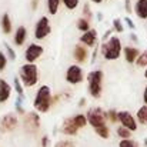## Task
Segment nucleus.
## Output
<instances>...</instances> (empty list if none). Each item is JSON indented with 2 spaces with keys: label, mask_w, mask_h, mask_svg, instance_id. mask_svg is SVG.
I'll list each match as a JSON object with an SVG mask.
<instances>
[{
  "label": "nucleus",
  "mask_w": 147,
  "mask_h": 147,
  "mask_svg": "<svg viewBox=\"0 0 147 147\" xmlns=\"http://www.w3.org/2000/svg\"><path fill=\"white\" fill-rule=\"evenodd\" d=\"M86 104V98H80V101H79V106L82 107V106H84Z\"/></svg>",
  "instance_id": "41"
},
{
  "label": "nucleus",
  "mask_w": 147,
  "mask_h": 147,
  "mask_svg": "<svg viewBox=\"0 0 147 147\" xmlns=\"http://www.w3.org/2000/svg\"><path fill=\"white\" fill-rule=\"evenodd\" d=\"M94 131H96V134H97L98 137H101V139H104V140L110 137V129H109L107 126H103V127L94 129Z\"/></svg>",
  "instance_id": "26"
},
{
  "label": "nucleus",
  "mask_w": 147,
  "mask_h": 147,
  "mask_svg": "<svg viewBox=\"0 0 147 147\" xmlns=\"http://www.w3.org/2000/svg\"><path fill=\"white\" fill-rule=\"evenodd\" d=\"M37 6H39V0H32V9H33V10H36V9H37Z\"/></svg>",
  "instance_id": "37"
},
{
  "label": "nucleus",
  "mask_w": 147,
  "mask_h": 147,
  "mask_svg": "<svg viewBox=\"0 0 147 147\" xmlns=\"http://www.w3.org/2000/svg\"><path fill=\"white\" fill-rule=\"evenodd\" d=\"M50 33H51L50 19L47 16H42L34 24V39L36 40H45Z\"/></svg>",
  "instance_id": "6"
},
{
  "label": "nucleus",
  "mask_w": 147,
  "mask_h": 147,
  "mask_svg": "<svg viewBox=\"0 0 147 147\" xmlns=\"http://www.w3.org/2000/svg\"><path fill=\"white\" fill-rule=\"evenodd\" d=\"M11 86L10 83H7V80L4 79H0V104L1 103H6L10 96H11Z\"/></svg>",
  "instance_id": "15"
},
{
  "label": "nucleus",
  "mask_w": 147,
  "mask_h": 147,
  "mask_svg": "<svg viewBox=\"0 0 147 147\" xmlns=\"http://www.w3.org/2000/svg\"><path fill=\"white\" fill-rule=\"evenodd\" d=\"M100 51L101 56L106 60H117L123 51V46H121V40L114 34L110 36L107 40H104L100 46Z\"/></svg>",
  "instance_id": "2"
},
{
  "label": "nucleus",
  "mask_w": 147,
  "mask_h": 147,
  "mask_svg": "<svg viewBox=\"0 0 147 147\" xmlns=\"http://www.w3.org/2000/svg\"><path fill=\"white\" fill-rule=\"evenodd\" d=\"M47 146H49V137L43 136L42 137V147H47Z\"/></svg>",
  "instance_id": "36"
},
{
  "label": "nucleus",
  "mask_w": 147,
  "mask_h": 147,
  "mask_svg": "<svg viewBox=\"0 0 147 147\" xmlns=\"http://www.w3.org/2000/svg\"><path fill=\"white\" fill-rule=\"evenodd\" d=\"M79 130H80V129L74 124V121H73L71 117L64 119L63 123H61V126H60V131H61L63 134H66V136H76V134L79 133Z\"/></svg>",
  "instance_id": "13"
},
{
  "label": "nucleus",
  "mask_w": 147,
  "mask_h": 147,
  "mask_svg": "<svg viewBox=\"0 0 147 147\" xmlns=\"http://www.w3.org/2000/svg\"><path fill=\"white\" fill-rule=\"evenodd\" d=\"M73 57L77 63H86L89 59V49L83 45H76L74 50H73Z\"/></svg>",
  "instance_id": "14"
},
{
  "label": "nucleus",
  "mask_w": 147,
  "mask_h": 147,
  "mask_svg": "<svg viewBox=\"0 0 147 147\" xmlns=\"http://www.w3.org/2000/svg\"><path fill=\"white\" fill-rule=\"evenodd\" d=\"M107 120L109 121H111V123H116V121H119V111H116V110H109L107 111Z\"/></svg>",
  "instance_id": "30"
},
{
  "label": "nucleus",
  "mask_w": 147,
  "mask_h": 147,
  "mask_svg": "<svg viewBox=\"0 0 147 147\" xmlns=\"http://www.w3.org/2000/svg\"><path fill=\"white\" fill-rule=\"evenodd\" d=\"M4 49H6V53H7L6 56L9 60H16V51L11 49V46L9 43H4Z\"/></svg>",
  "instance_id": "31"
},
{
  "label": "nucleus",
  "mask_w": 147,
  "mask_h": 147,
  "mask_svg": "<svg viewBox=\"0 0 147 147\" xmlns=\"http://www.w3.org/2000/svg\"><path fill=\"white\" fill-rule=\"evenodd\" d=\"M126 23H127V24H129V27H131V29H134V24H133V22H131V20H130V19H129V17H127V19H126Z\"/></svg>",
  "instance_id": "38"
},
{
  "label": "nucleus",
  "mask_w": 147,
  "mask_h": 147,
  "mask_svg": "<svg viewBox=\"0 0 147 147\" xmlns=\"http://www.w3.org/2000/svg\"><path fill=\"white\" fill-rule=\"evenodd\" d=\"M134 13L139 19H147V0H137L134 4Z\"/></svg>",
  "instance_id": "18"
},
{
  "label": "nucleus",
  "mask_w": 147,
  "mask_h": 147,
  "mask_svg": "<svg viewBox=\"0 0 147 147\" xmlns=\"http://www.w3.org/2000/svg\"><path fill=\"white\" fill-rule=\"evenodd\" d=\"M43 46L42 45H39V43H30L29 46H27V49L24 50V59H26V63H34L36 64V61L43 56Z\"/></svg>",
  "instance_id": "10"
},
{
  "label": "nucleus",
  "mask_w": 147,
  "mask_h": 147,
  "mask_svg": "<svg viewBox=\"0 0 147 147\" xmlns=\"http://www.w3.org/2000/svg\"><path fill=\"white\" fill-rule=\"evenodd\" d=\"M61 4L67 10H76L80 4V0H61Z\"/></svg>",
  "instance_id": "27"
},
{
  "label": "nucleus",
  "mask_w": 147,
  "mask_h": 147,
  "mask_svg": "<svg viewBox=\"0 0 147 147\" xmlns=\"http://www.w3.org/2000/svg\"><path fill=\"white\" fill-rule=\"evenodd\" d=\"M0 26H1V32H3L4 34H10V33H11V30H13V23H11V20H10L9 13H4V14L1 16Z\"/></svg>",
  "instance_id": "19"
},
{
  "label": "nucleus",
  "mask_w": 147,
  "mask_h": 147,
  "mask_svg": "<svg viewBox=\"0 0 147 147\" xmlns=\"http://www.w3.org/2000/svg\"><path fill=\"white\" fill-rule=\"evenodd\" d=\"M96 43H97V30L96 29H90L89 32L82 33L80 45H83V46H86L89 49V47H94Z\"/></svg>",
  "instance_id": "12"
},
{
  "label": "nucleus",
  "mask_w": 147,
  "mask_h": 147,
  "mask_svg": "<svg viewBox=\"0 0 147 147\" xmlns=\"http://www.w3.org/2000/svg\"><path fill=\"white\" fill-rule=\"evenodd\" d=\"M143 100H144V103H146V106H147V86H146V89H144V93H143Z\"/></svg>",
  "instance_id": "40"
},
{
  "label": "nucleus",
  "mask_w": 147,
  "mask_h": 147,
  "mask_svg": "<svg viewBox=\"0 0 147 147\" xmlns=\"http://www.w3.org/2000/svg\"><path fill=\"white\" fill-rule=\"evenodd\" d=\"M137 121L140 124H147V106H143L137 111Z\"/></svg>",
  "instance_id": "24"
},
{
  "label": "nucleus",
  "mask_w": 147,
  "mask_h": 147,
  "mask_svg": "<svg viewBox=\"0 0 147 147\" xmlns=\"http://www.w3.org/2000/svg\"><path fill=\"white\" fill-rule=\"evenodd\" d=\"M113 29H114L117 33H121V32L124 30L123 23H121V20H120V19H114V20H113Z\"/></svg>",
  "instance_id": "34"
},
{
  "label": "nucleus",
  "mask_w": 147,
  "mask_h": 147,
  "mask_svg": "<svg viewBox=\"0 0 147 147\" xmlns=\"http://www.w3.org/2000/svg\"><path fill=\"white\" fill-rule=\"evenodd\" d=\"M74 144H73V142H70V140H59L56 144H54V147H73Z\"/></svg>",
  "instance_id": "35"
},
{
  "label": "nucleus",
  "mask_w": 147,
  "mask_h": 147,
  "mask_svg": "<svg viewBox=\"0 0 147 147\" xmlns=\"http://www.w3.org/2000/svg\"><path fill=\"white\" fill-rule=\"evenodd\" d=\"M7 61H9V59H7L6 53H3L0 50V71H4V69L7 67Z\"/></svg>",
  "instance_id": "33"
},
{
  "label": "nucleus",
  "mask_w": 147,
  "mask_h": 147,
  "mask_svg": "<svg viewBox=\"0 0 147 147\" xmlns=\"http://www.w3.org/2000/svg\"><path fill=\"white\" fill-rule=\"evenodd\" d=\"M83 14H84L83 17L87 19V20H92L93 19V11L90 10V4L89 3H84L83 4Z\"/></svg>",
  "instance_id": "29"
},
{
  "label": "nucleus",
  "mask_w": 147,
  "mask_h": 147,
  "mask_svg": "<svg viewBox=\"0 0 147 147\" xmlns=\"http://www.w3.org/2000/svg\"><path fill=\"white\" fill-rule=\"evenodd\" d=\"M116 133H117V136H119L121 140H127V139H130V137H131V131H130V130H127V129H126V127H123V126L117 127Z\"/></svg>",
  "instance_id": "25"
},
{
  "label": "nucleus",
  "mask_w": 147,
  "mask_h": 147,
  "mask_svg": "<svg viewBox=\"0 0 147 147\" xmlns=\"http://www.w3.org/2000/svg\"><path fill=\"white\" fill-rule=\"evenodd\" d=\"M13 89H14V92L19 94V97H23V96H24V86H23V83L20 82L19 76L13 79Z\"/></svg>",
  "instance_id": "23"
},
{
  "label": "nucleus",
  "mask_w": 147,
  "mask_h": 147,
  "mask_svg": "<svg viewBox=\"0 0 147 147\" xmlns=\"http://www.w3.org/2000/svg\"><path fill=\"white\" fill-rule=\"evenodd\" d=\"M144 77H146V79H147V70H146V71H144Z\"/></svg>",
  "instance_id": "43"
},
{
  "label": "nucleus",
  "mask_w": 147,
  "mask_h": 147,
  "mask_svg": "<svg viewBox=\"0 0 147 147\" xmlns=\"http://www.w3.org/2000/svg\"><path fill=\"white\" fill-rule=\"evenodd\" d=\"M123 53H124V59H126V61L127 63H134L136 60H137V57H139V49H136V47H133V46H126V47H123Z\"/></svg>",
  "instance_id": "17"
},
{
  "label": "nucleus",
  "mask_w": 147,
  "mask_h": 147,
  "mask_svg": "<svg viewBox=\"0 0 147 147\" xmlns=\"http://www.w3.org/2000/svg\"><path fill=\"white\" fill-rule=\"evenodd\" d=\"M53 106V94H51V89H50L47 84H43L37 89L36 92V96L33 100V107H34V111H37L39 114H43V113H47L50 111Z\"/></svg>",
  "instance_id": "1"
},
{
  "label": "nucleus",
  "mask_w": 147,
  "mask_h": 147,
  "mask_svg": "<svg viewBox=\"0 0 147 147\" xmlns=\"http://www.w3.org/2000/svg\"><path fill=\"white\" fill-rule=\"evenodd\" d=\"M73 121H74V124L79 127V129H83V127H86L89 123H87V117H86V114H83V113H77V114H74L73 117Z\"/></svg>",
  "instance_id": "22"
},
{
  "label": "nucleus",
  "mask_w": 147,
  "mask_h": 147,
  "mask_svg": "<svg viewBox=\"0 0 147 147\" xmlns=\"http://www.w3.org/2000/svg\"><path fill=\"white\" fill-rule=\"evenodd\" d=\"M126 10L130 13L131 11V7H130V0H126Z\"/></svg>",
  "instance_id": "39"
},
{
  "label": "nucleus",
  "mask_w": 147,
  "mask_h": 147,
  "mask_svg": "<svg viewBox=\"0 0 147 147\" xmlns=\"http://www.w3.org/2000/svg\"><path fill=\"white\" fill-rule=\"evenodd\" d=\"M86 117H87V123L93 129H98V127L106 126L107 111H104L101 107H90L86 113Z\"/></svg>",
  "instance_id": "5"
},
{
  "label": "nucleus",
  "mask_w": 147,
  "mask_h": 147,
  "mask_svg": "<svg viewBox=\"0 0 147 147\" xmlns=\"http://www.w3.org/2000/svg\"><path fill=\"white\" fill-rule=\"evenodd\" d=\"M23 126L29 133H36L39 131L40 126H42V120L37 111H29L26 113L24 119H23Z\"/></svg>",
  "instance_id": "9"
},
{
  "label": "nucleus",
  "mask_w": 147,
  "mask_h": 147,
  "mask_svg": "<svg viewBox=\"0 0 147 147\" xmlns=\"http://www.w3.org/2000/svg\"><path fill=\"white\" fill-rule=\"evenodd\" d=\"M76 27H77V30H80L82 33H86V32H89V30L92 29V23H90V20H87V19H84V17L82 16L80 19H77Z\"/></svg>",
  "instance_id": "20"
},
{
  "label": "nucleus",
  "mask_w": 147,
  "mask_h": 147,
  "mask_svg": "<svg viewBox=\"0 0 147 147\" xmlns=\"http://www.w3.org/2000/svg\"><path fill=\"white\" fill-rule=\"evenodd\" d=\"M146 146H147V140H146Z\"/></svg>",
  "instance_id": "44"
},
{
  "label": "nucleus",
  "mask_w": 147,
  "mask_h": 147,
  "mask_svg": "<svg viewBox=\"0 0 147 147\" xmlns=\"http://www.w3.org/2000/svg\"><path fill=\"white\" fill-rule=\"evenodd\" d=\"M19 126V117L16 113H6L0 117V133H10Z\"/></svg>",
  "instance_id": "8"
},
{
  "label": "nucleus",
  "mask_w": 147,
  "mask_h": 147,
  "mask_svg": "<svg viewBox=\"0 0 147 147\" xmlns=\"http://www.w3.org/2000/svg\"><path fill=\"white\" fill-rule=\"evenodd\" d=\"M103 77L104 73L97 69L87 74V90L93 98H100L103 93Z\"/></svg>",
  "instance_id": "4"
},
{
  "label": "nucleus",
  "mask_w": 147,
  "mask_h": 147,
  "mask_svg": "<svg viewBox=\"0 0 147 147\" xmlns=\"http://www.w3.org/2000/svg\"><path fill=\"white\" fill-rule=\"evenodd\" d=\"M27 39V29L24 26H19L14 32V37H13V42L16 46H23L24 42Z\"/></svg>",
  "instance_id": "16"
},
{
  "label": "nucleus",
  "mask_w": 147,
  "mask_h": 147,
  "mask_svg": "<svg viewBox=\"0 0 147 147\" xmlns=\"http://www.w3.org/2000/svg\"><path fill=\"white\" fill-rule=\"evenodd\" d=\"M119 147H139L137 142L131 140V139H127V140H120Z\"/></svg>",
  "instance_id": "32"
},
{
  "label": "nucleus",
  "mask_w": 147,
  "mask_h": 147,
  "mask_svg": "<svg viewBox=\"0 0 147 147\" xmlns=\"http://www.w3.org/2000/svg\"><path fill=\"white\" fill-rule=\"evenodd\" d=\"M136 63H137V66H139V67H146L147 66V50H144L143 53H140V54H139V57H137Z\"/></svg>",
  "instance_id": "28"
},
{
  "label": "nucleus",
  "mask_w": 147,
  "mask_h": 147,
  "mask_svg": "<svg viewBox=\"0 0 147 147\" xmlns=\"http://www.w3.org/2000/svg\"><path fill=\"white\" fill-rule=\"evenodd\" d=\"M64 77H66V82H67L69 84L77 86L79 83L83 82V79H84V71H83V69H82L79 64H71V66L67 67Z\"/></svg>",
  "instance_id": "7"
},
{
  "label": "nucleus",
  "mask_w": 147,
  "mask_h": 147,
  "mask_svg": "<svg viewBox=\"0 0 147 147\" xmlns=\"http://www.w3.org/2000/svg\"><path fill=\"white\" fill-rule=\"evenodd\" d=\"M60 4H61V0H46V7H47L49 14L54 16V14L59 11Z\"/></svg>",
  "instance_id": "21"
},
{
  "label": "nucleus",
  "mask_w": 147,
  "mask_h": 147,
  "mask_svg": "<svg viewBox=\"0 0 147 147\" xmlns=\"http://www.w3.org/2000/svg\"><path fill=\"white\" fill-rule=\"evenodd\" d=\"M19 79L24 87H33L39 82V67L34 63H24L19 69Z\"/></svg>",
  "instance_id": "3"
},
{
  "label": "nucleus",
  "mask_w": 147,
  "mask_h": 147,
  "mask_svg": "<svg viewBox=\"0 0 147 147\" xmlns=\"http://www.w3.org/2000/svg\"><path fill=\"white\" fill-rule=\"evenodd\" d=\"M119 121L121 123L123 127H126L130 131H136L137 130V121H136V119L133 117V114L130 111H126V110L119 111Z\"/></svg>",
  "instance_id": "11"
},
{
  "label": "nucleus",
  "mask_w": 147,
  "mask_h": 147,
  "mask_svg": "<svg viewBox=\"0 0 147 147\" xmlns=\"http://www.w3.org/2000/svg\"><path fill=\"white\" fill-rule=\"evenodd\" d=\"M90 1H93V3H96V4H100V3H103V0H90Z\"/></svg>",
  "instance_id": "42"
}]
</instances>
